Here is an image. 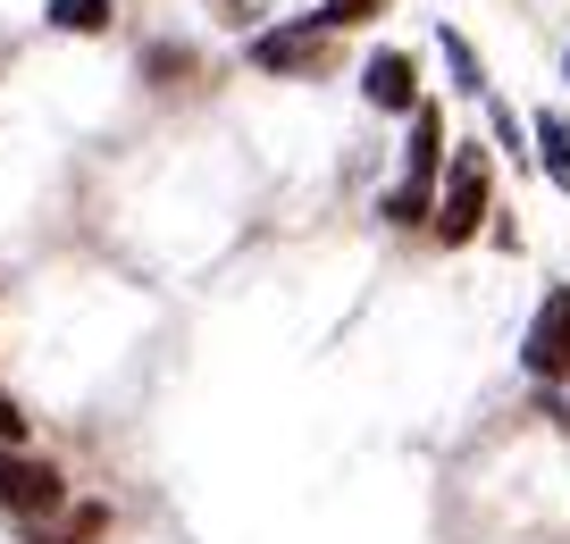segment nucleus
<instances>
[{"mask_svg": "<svg viewBox=\"0 0 570 544\" xmlns=\"http://www.w3.org/2000/svg\"><path fill=\"white\" fill-rule=\"evenodd\" d=\"M520 369H529V386H570V285H546L529 335H520Z\"/></svg>", "mask_w": 570, "mask_h": 544, "instance_id": "nucleus-5", "label": "nucleus"}, {"mask_svg": "<svg viewBox=\"0 0 570 544\" xmlns=\"http://www.w3.org/2000/svg\"><path fill=\"white\" fill-rule=\"evenodd\" d=\"M68 503H76V486H68V469H59V461L26 453V444H0V511H9L18 527L68 520Z\"/></svg>", "mask_w": 570, "mask_h": 544, "instance_id": "nucleus-3", "label": "nucleus"}, {"mask_svg": "<svg viewBox=\"0 0 570 544\" xmlns=\"http://www.w3.org/2000/svg\"><path fill=\"white\" fill-rule=\"evenodd\" d=\"M487 201H495V159H487V142H453L445 176H436V201H428V235H436V244H479Z\"/></svg>", "mask_w": 570, "mask_h": 544, "instance_id": "nucleus-1", "label": "nucleus"}, {"mask_svg": "<svg viewBox=\"0 0 570 544\" xmlns=\"http://www.w3.org/2000/svg\"><path fill=\"white\" fill-rule=\"evenodd\" d=\"M361 101L386 109V118H411V109H420V59H411V51H370V68H361Z\"/></svg>", "mask_w": 570, "mask_h": 544, "instance_id": "nucleus-6", "label": "nucleus"}, {"mask_svg": "<svg viewBox=\"0 0 570 544\" xmlns=\"http://www.w3.org/2000/svg\"><path fill=\"white\" fill-rule=\"evenodd\" d=\"M436 51H445V68H453V92H470V101H487V68H479V51H470V34H436Z\"/></svg>", "mask_w": 570, "mask_h": 544, "instance_id": "nucleus-9", "label": "nucleus"}, {"mask_svg": "<svg viewBox=\"0 0 570 544\" xmlns=\"http://www.w3.org/2000/svg\"><path fill=\"white\" fill-rule=\"evenodd\" d=\"M529 142H537V168L570 194V126H562V109H537V118H529Z\"/></svg>", "mask_w": 570, "mask_h": 544, "instance_id": "nucleus-7", "label": "nucleus"}, {"mask_svg": "<svg viewBox=\"0 0 570 544\" xmlns=\"http://www.w3.org/2000/svg\"><path fill=\"white\" fill-rule=\"evenodd\" d=\"M370 18H386V0H320V9H311L320 34H353V26H370Z\"/></svg>", "mask_w": 570, "mask_h": 544, "instance_id": "nucleus-10", "label": "nucleus"}, {"mask_svg": "<svg viewBox=\"0 0 570 544\" xmlns=\"http://www.w3.org/2000/svg\"><path fill=\"white\" fill-rule=\"evenodd\" d=\"M562 76H570V51H562Z\"/></svg>", "mask_w": 570, "mask_h": 544, "instance_id": "nucleus-13", "label": "nucleus"}, {"mask_svg": "<svg viewBox=\"0 0 570 544\" xmlns=\"http://www.w3.org/2000/svg\"><path fill=\"white\" fill-rule=\"evenodd\" d=\"M142 68H151V76H194V51H177V42H160V51L142 59Z\"/></svg>", "mask_w": 570, "mask_h": 544, "instance_id": "nucleus-12", "label": "nucleus"}, {"mask_svg": "<svg viewBox=\"0 0 570 544\" xmlns=\"http://www.w3.org/2000/svg\"><path fill=\"white\" fill-rule=\"evenodd\" d=\"M244 59H252L261 76H327L336 34H320L311 18H285V26H261V34L244 42Z\"/></svg>", "mask_w": 570, "mask_h": 544, "instance_id": "nucleus-4", "label": "nucleus"}, {"mask_svg": "<svg viewBox=\"0 0 570 544\" xmlns=\"http://www.w3.org/2000/svg\"><path fill=\"white\" fill-rule=\"evenodd\" d=\"M26 436H35V419H26V403H18V394L0 386V444H26Z\"/></svg>", "mask_w": 570, "mask_h": 544, "instance_id": "nucleus-11", "label": "nucleus"}, {"mask_svg": "<svg viewBox=\"0 0 570 544\" xmlns=\"http://www.w3.org/2000/svg\"><path fill=\"white\" fill-rule=\"evenodd\" d=\"M445 109L420 101L411 109V142H403V176L386 185V201H377V218L386 227H428V201H436V176H445Z\"/></svg>", "mask_w": 570, "mask_h": 544, "instance_id": "nucleus-2", "label": "nucleus"}, {"mask_svg": "<svg viewBox=\"0 0 570 544\" xmlns=\"http://www.w3.org/2000/svg\"><path fill=\"white\" fill-rule=\"evenodd\" d=\"M109 18H118L109 0H51V9H42L51 34H109Z\"/></svg>", "mask_w": 570, "mask_h": 544, "instance_id": "nucleus-8", "label": "nucleus"}]
</instances>
